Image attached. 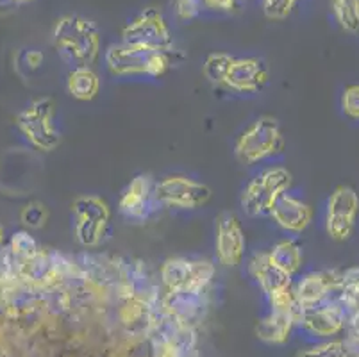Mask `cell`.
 <instances>
[{"mask_svg": "<svg viewBox=\"0 0 359 357\" xmlns=\"http://www.w3.org/2000/svg\"><path fill=\"white\" fill-rule=\"evenodd\" d=\"M52 43L70 70L91 67L100 55V31L81 15H65L54 25Z\"/></svg>", "mask_w": 359, "mask_h": 357, "instance_id": "1", "label": "cell"}, {"mask_svg": "<svg viewBox=\"0 0 359 357\" xmlns=\"http://www.w3.org/2000/svg\"><path fill=\"white\" fill-rule=\"evenodd\" d=\"M286 149V137L279 120L269 114L256 118L241 130L234 142V156L243 165H259L280 156Z\"/></svg>", "mask_w": 359, "mask_h": 357, "instance_id": "2", "label": "cell"}, {"mask_svg": "<svg viewBox=\"0 0 359 357\" xmlns=\"http://www.w3.org/2000/svg\"><path fill=\"white\" fill-rule=\"evenodd\" d=\"M104 63L115 77H152L159 79L168 72L170 52L136 45L115 43L107 47Z\"/></svg>", "mask_w": 359, "mask_h": 357, "instance_id": "3", "label": "cell"}, {"mask_svg": "<svg viewBox=\"0 0 359 357\" xmlns=\"http://www.w3.org/2000/svg\"><path fill=\"white\" fill-rule=\"evenodd\" d=\"M293 175L285 166H266L245 184L240 206L250 218H266L280 196L290 191Z\"/></svg>", "mask_w": 359, "mask_h": 357, "instance_id": "4", "label": "cell"}, {"mask_svg": "<svg viewBox=\"0 0 359 357\" xmlns=\"http://www.w3.org/2000/svg\"><path fill=\"white\" fill-rule=\"evenodd\" d=\"M16 127L34 149L52 152L60 147L61 133L55 127V104L50 97L36 98L16 116Z\"/></svg>", "mask_w": 359, "mask_h": 357, "instance_id": "5", "label": "cell"}, {"mask_svg": "<svg viewBox=\"0 0 359 357\" xmlns=\"http://www.w3.org/2000/svg\"><path fill=\"white\" fill-rule=\"evenodd\" d=\"M74 234L84 248H97L106 240L111 208L97 195H81L72 202Z\"/></svg>", "mask_w": 359, "mask_h": 357, "instance_id": "6", "label": "cell"}, {"mask_svg": "<svg viewBox=\"0 0 359 357\" xmlns=\"http://www.w3.org/2000/svg\"><path fill=\"white\" fill-rule=\"evenodd\" d=\"M215 264L204 260L172 257L161 267L166 293H205L215 279Z\"/></svg>", "mask_w": 359, "mask_h": 357, "instance_id": "7", "label": "cell"}, {"mask_svg": "<svg viewBox=\"0 0 359 357\" xmlns=\"http://www.w3.org/2000/svg\"><path fill=\"white\" fill-rule=\"evenodd\" d=\"M156 201L159 208L194 211L211 201V188L188 175H168L156 181Z\"/></svg>", "mask_w": 359, "mask_h": 357, "instance_id": "8", "label": "cell"}, {"mask_svg": "<svg viewBox=\"0 0 359 357\" xmlns=\"http://www.w3.org/2000/svg\"><path fill=\"white\" fill-rule=\"evenodd\" d=\"M359 218V195L351 186H338L325 204L324 225L331 240L347 241L354 234Z\"/></svg>", "mask_w": 359, "mask_h": 357, "instance_id": "9", "label": "cell"}, {"mask_svg": "<svg viewBox=\"0 0 359 357\" xmlns=\"http://www.w3.org/2000/svg\"><path fill=\"white\" fill-rule=\"evenodd\" d=\"M122 41L136 47L170 52L174 48V38L161 11L149 8L130 20L122 29Z\"/></svg>", "mask_w": 359, "mask_h": 357, "instance_id": "10", "label": "cell"}, {"mask_svg": "<svg viewBox=\"0 0 359 357\" xmlns=\"http://www.w3.org/2000/svg\"><path fill=\"white\" fill-rule=\"evenodd\" d=\"M156 181L147 173L136 175L123 189L118 201V211L133 224H143L159 208L156 201Z\"/></svg>", "mask_w": 359, "mask_h": 357, "instance_id": "11", "label": "cell"}, {"mask_svg": "<svg viewBox=\"0 0 359 357\" xmlns=\"http://www.w3.org/2000/svg\"><path fill=\"white\" fill-rule=\"evenodd\" d=\"M247 238L238 216L231 211L222 213L215 222V254L218 263L227 268L240 267L245 257Z\"/></svg>", "mask_w": 359, "mask_h": 357, "instance_id": "12", "label": "cell"}, {"mask_svg": "<svg viewBox=\"0 0 359 357\" xmlns=\"http://www.w3.org/2000/svg\"><path fill=\"white\" fill-rule=\"evenodd\" d=\"M269 67L261 58H234L224 88L238 95L259 93L269 83Z\"/></svg>", "mask_w": 359, "mask_h": 357, "instance_id": "13", "label": "cell"}, {"mask_svg": "<svg viewBox=\"0 0 359 357\" xmlns=\"http://www.w3.org/2000/svg\"><path fill=\"white\" fill-rule=\"evenodd\" d=\"M338 286L339 277H334V271H309L293 284V293L300 309H311L327 302Z\"/></svg>", "mask_w": 359, "mask_h": 357, "instance_id": "14", "label": "cell"}, {"mask_svg": "<svg viewBox=\"0 0 359 357\" xmlns=\"http://www.w3.org/2000/svg\"><path fill=\"white\" fill-rule=\"evenodd\" d=\"M270 218L290 234H302L313 222V208L293 193H285L273 206Z\"/></svg>", "mask_w": 359, "mask_h": 357, "instance_id": "15", "label": "cell"}, {"mask_svg": "<svg viewBox=\"0 0 359 357\" xmlns=\"http://www.w3.org/2000/svg\"><path fill=\"white\" fill-rule=\"evenodd\" d=\"M299 323L313 336L332 338L345 327V309L336 302H324L311 309H302Z\"/></svg>", "mask_w": 359, "mask_h": 357, "instance_id": "16", "label": "cell"}, {"mask_svg": "<svg viewBox=\"0 0 359 357\" xmlns=\"http://www.w3.org/2000/svg\"><path fill=\"white\" fill-rule=\"evenodd\" d=\"M249 274L266 297L277 293V291L293 288V277L286 274V271L280 270L277 264H273V261L270 260L269 250L256 252L250 257Z\"/></svg>", "mask_w": 359, "mask_h": 357, "instance_id": "17", "label": "cell"}, {"mask_svg": "<svg viewBox=\"0 0 359 357\" xmlns=\"http://www.w3.org/2000/svg\"><path fill=\"white\" fill-rule=\"evenodd\" d=\"M300 314L290 311L270 309V313L259 320L256 327L257 338L270 345H283L290 339L293 325L299 323Z\"/></svg>", "mask_w": 359, "mask_h": 357, "instance_id": "18", "label": "cell"}, {"mask_svg": "<svg viewBox=\"0 0 359 357\" xmlns=\"http://www.w3.org/2000/svg\"><path fill=\"white\" fill-rule=\"evenodd\" d=\"M67 91L79 102H91L100 91V77L91 67L70 70L67 77Z\"/></svg>", "mask_w": 359, "mask_h": 357, "instance_id": "19", "label": "cell"}, {"mask_svg": "<svg viewBox=\"0 0 359 357\" xmlns=\"http://www.w3.org/2000/svg\"><path fill=\"white\" fill-rule=\"evenodd\" d=\"M269 255L270 260L273 261V264H277L280 270L286 271L292 277H295L299 274L300 268H302V263H304L302 247L295 240L277 241L269 250Z\"/></svg>", "mask_w": 359, "mask_h": 357, "instance_id": "20", "label": "cell"}, {"mask_svg": "<svg viewBox=\"0 0 359 357\" xmlns=\"http://www.w3.org/2000/svg\"><path fill=\"white\" fill-rule=\"evenodd\" d=\"M331 11L341 31L348 34H358L359 0H331Z\"/></svg>", "mask_w": 359, "mask_h": 357, "instance_id": "21", "label": "cell"}, {"mask_svg": "<svg viewBox=\"0 0 359 357\" xmlns=\"http://www.w3.org/2000/svg\"><path fill=\"white\" fill-rule=\"evenodd\" d=\"M234 61V55L225 52H211L202 65V74L215 86L224 88L225 77L229 74V68Z\"/></svg>", "mask_w": 359, "mask_h": 357, "instance_id": "22", "label": "cell"}, {"mask_svg": "<svg viewBox=\"0 0 359 357\" xmlns=\"http://www.w3.org/2000/svg\"><path fill=\"white\" fill-rule=\"evenodd\" d=\"M8 248L16 261L31 260V257H34V255L41 250L40 245L36 243V240L27 231L15 232V234L11 236V240H9Z\"/></svg>", "mask_w": 359, "mask_h": 357, "instance_id": "23", "label": "cell"}, {"mask_svg": "<svg viewBox=\"0 0 359 357\" xmlns=\"http://www.w3.org/2000/svg\"><path fill=\"white\" fill-rule=\"evenodd\" d=\"M347 346L341 339H327L297 353V357H347Z\"/></svg>", "mask_w": 359, "mask_h": 357, "instance_id": "24", "label": "cell"}, {"mask_svg": "<svg viewBox=\"0 0 359 357\" xmlns=\"http://www.w3.org/2000/svg\"><path fill=\"white\" fill-rule=\"evenodd\" d=\"M48 220V209L41 202H29L20 211V222L27 229H43Z\"/></svg>", "mask_w": 359, "mask_h": 357, "instance_id": "25", "label": "cell"}, {"mask_svg": "<svg viewBox=\"0 0 359 357\" xmlns=\"http://www.w3.org/2000/svg\"><path fill=\"white\" fill-rule=\"evenodd\" d=\"M299 2L300 0H261V8L266 18L280 22L292 15Z\"/></svg>", "mask_w": 359, "mask_h": 357, "instance_id": "26", "label": "cell"}, {"mask_svg": "<svg viewBox=\"0 0 359 357\" xmlns=\"http://www.w3.org/2000/svg\"><path fill=\"white\" fill-rule=\"evenodd\" d=\"M341 111L347 118L359 122V84H352L344 90L341 95Z\"/></svg>", "mask_w": 359, "mask_h": 357, "instance_id": "27", "label": "cell"}, {"mask_svg": "<svg viewBox=\"0 0 359 357\" xmlns=\"http://www.w3.org/2000/svg\"><path fill=\"white\" fill-rule=\"evenodd\" d=\"M338 290L347 299H359V267L348 268L347 271L339 275Z\"/></svg>", "mask_w": 359, "mask_h": 357, "instance_id": "28", "label": "cell"}, {"mask_svg": "<svg viewBox=\"0 0 359 357\" xmlns=\"http://www.w3.org/2000/svg\"><path fill=\"white\" fill-rule=\"evenodd\" d=\"M175 15L182 22H190L195 20L202 11V2L201 0H175L174 2Z\"/></svg>", "mask_w": 359, "mask_h": 357, "instance_id": "29", "label": "cell"}, {"mask_svg": "<svg viewBox=\"0 0 359 357\" xmlns=\"http://www.w3.org/2000/svg\"><path fill=\"white\" fill-rule=\"evenodd\" d=\"M202 8L211 9V11L231 13L236 8V0H201Z\"/></svg>", "mask_w": 359, "mask_h": 357, "instance_id": "30", "label": "cell"}, {"mask_svg": "<svg viewBox=\"0 0 359 357\" xmlns=\"http://www.w3.org/2000/svg\"><path fill=\"white\" fill-rule=\"evenodd\" d=\"M41 59H43V54L38 50H31L27 54V63H29V67H32V68L40 67Z\"/></svg>", "mask_w": 359, "mask_h": 357, "instance_id": "31", "label": "cell"}, {"mask_svg": "<svg viewBox=\"0 0 359 357\" xmlns=\"http://www.w3.org/2000/svg\"><path fill=\"white\" fill-rule=\"evenodd\" d=\"M9 6H22V4H29L32 0H8Z\"/></svg>", "mask_w": 359, "mask_h": 357, "instance_id": "32", "label": "cell"}, {"mask_svg": "<svg viewBox=\"0 0 359 357\" xmlns=\"http://www.w3.org/2000/svg\"><path fill=\"white\" fill-rule=\"evenodd\" d=\"M4 241H6V232H4V227L0 225V248L4 247Z\"/></svg>", "mask_w": 359, "mask_h": 357, "instance_id": "33", "label": "cell"}]
</instances>
